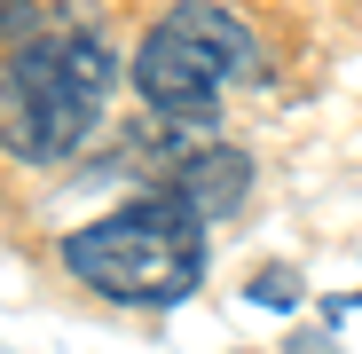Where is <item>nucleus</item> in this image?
I'll return each mask as SVG.
<instances>
[{
    "mask_svg": "<svg viewBox=\"0 0 362 354\" xmlns=\"http://www.w3.org/2000/svg\"><path fill=\"white\" fill-rule=\"evenodd\" d=\"M245 79H268V40L228 0H173L134 47V95L173 134H205Z\"/></svg>",
    "mask_w": 362,
    "mask_h": 354,
    "instance_id": "obj_2",
    "label": "nucleus"
},
{
    "mask_svg": "<svg viewBox=\"0 0 362 354\" xmlns=\"http://www.w3.org/2000/svg\"><path fill=\"white\" fill-rule=\"evenodd\" d=\"M158 189L189 213L197 228H221L228 213H245V197H252V150H236V142H197V150H181V158L158 173Z\"/></svg>",
    "mask_w": 362,
    "mask_h": 354,
    "instance_id": "obj_4",
    "label": "nucleus"
},
{
    "mask_svg": "<svg viewBox=\"0 0 362 354\" xmlns=\"http://www.w3.org/2000/svg\"><path fill=\"white\" fill-rule=\"evenodd\" d=\"M40 32V8H32V0H0V55H8L16 40H32Z\"/></svg>",
    "mask_w": 362,
    "mask_h": 354,
    "instance_id": "obj_6",
    "label": "nucleus"
},
{
    "mask_svg": "<svg viewBox=\"0 0 362 354\" xmlns=\"http://www.w3.org/2000/svg\"><path fill=\"white\" fill-rule=\"evenodd\" d=\"M245 307H260V315H299V307H308V276H299L291 260L252 268V276H245Z\"/></svg>",
    "mask_w": 362,
    "mask_h": 354,
    "instance_id": "obj_5",
    "label": "nucleus"
},
{
    "mask_svg": "<svg viewBox=\"0 0 362 354\" xmlns=\"http://www.w3.org/2000/svg\"><path fill=\"white\" fill-rule=\"evenodd\" d=\"M315 307H323V331H346L362 315V291H331V300H315Z\"/></svg>",
    "mask_w": 362,
    "mask_h": 354,
    "instance_id": "obj_7",
    "label": "nucleus"
},
{
    "mask_svg": "<svg viewBox=\"0 0 362 354\" xmlns=\"http://www.w3.org/2000/svg\"><path fill=\"white\" fill-rule=\"evenodd\" d=\"M118 95V47L103 24H40L0 55V158H16L24 173L64 165L95 142Z\"/></svg>",
    "mask_w": 362,
    "mask_h": 354,
    "instance_id": "obj_1",
    "label": "nucleus"
},
{
    "mask_svg": "<svg viewBox=\"0 0 362 354\" xmlns=\"http://www.w3.org/2000/svg\"><path fill=\"white\" fill-rule=\"evenodd\" d=\"M64 276L79 291H95V300H110V307L165 315V307H181L205 283V228L181 213L165 189L127 197V205H110L103 220H87V228L64 236Z\"/></svg>",
    "mask_w": 362,
    "mask_h": 354,
    "instance_id": "obj_3",
    "label": "nucleus"
},
{
    "mask_svg": "<svg viewBox=\"0 0 362 354\" xmlns=\"http://www.w3.org/2000/svg\"><path fill=\"white\" fill-rule=\"evenodd\" d=\"M284 354H339V331H323V323H315V331H291Z\"/></svg>",
    "mask_w": 362,
    "mask_h": 354,
    "instance_id": "obj_8",
    "label": "nucleus"
}]
</instances>
